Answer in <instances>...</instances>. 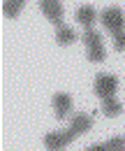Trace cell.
<instances>
[{"mask_svg": "<svg viewBox=\"0 0 125 151\" xmlns=\"http://www.w3.org/2000/svg\"><path fill=\"white\" fill-rule=\"evenodd\" d=\"M84 44L88 49V58L93 63H102L107 58V51H104V44H102V35L93 28H86L84 33Z\"/></svg>", "mask_w": 125, "mask_h": 151, "instance_id": "1", "label": "cell"}, {"mask_svg": "<svg viewBox=\"0 0 125 151\" xmlns=\"http://www.w3.org/2000/svg\"><path fill=\"white\" fill-rule=\"evenodd\" d=\"M100 21L104 23V28H107L111 35L123 33V28H125V14H123L121 7H109V9H104L100 14Z\"/></svg>", "mask_w": 125, "mask_h": 151, "instance_id": "2", "label": "cell"}, {"mask_svg": "<svg viewBox=\"0 0 125 151\" xmlns=\"http://www.w3.org/2000/svg\"><path fill=\"white\" fill-rule=\"evenodd\" d=\"M76 139V132L72 130H60V132H46L44 135V147L49 151H63L70 142Z\"/></svg>", "mask_w": 125, "mask_h": 151, "instance_id": "3", "label": "cell"}, {"mask_svg": "<svg viewBox=\"0 0 125 151\" xmlns=\"http://www.w3.org/2000/svg\"><path fill=\"white\" fill-rule=\"evenodd\" d=\"M93 88H95V95L109 98V95L116 93V88H118V77H116V75H97V77H95Z\"/></svg>", "mask_w": 125, "mask_h": 151, "instance_id": "4", "label": "cell"}, {"mask_svg": "<svg viewBox=\"0 0 125 151\" xmlns=\"http://www.w3.org/2000/svg\"><path fill=\"white\" fill-rule=\"evenodd\" d=\"M39 9L56 28L63 26V2L60 0H39Z\"/></svg>", "mask_w": 125, "mask_h": 151, "instance_id": "5", "label": "cell"}, {"mask_svg": "<svg viewBox=\"0 0 125 151\" xmlns=\"http://www.w3.org/2000/svg\"><path fill=\"white\" fill-rule=\"evenodd\" d=\"M54 112L56 119H67V114L72 112V98L67 93H56L54 95Z\"/></svg>", "mask_w": 125, "mask_h": 151, "instance_id": "6", "label": "cell"}, {"mask_svg": "<svg viewBox=\"0 0 125 151\" xmlns=\"http://www.w3.org/2000/svg\"><path fill=\"white\" fill-rule=\"evenodd\" d=\"M70 128L76 132V137L84 135V132H88L90 128H93V116H90V114H74V116H72Z\"/></svg>", "mask_w": 125, "mask_h": 151, "instance_id": "7", "label": "cell"}, {"mask_svg": "<svg viewBox=\"0 0 125 151\" xmlns=\"http://www.w3.org/2000/svg\"><path fill=\"white\" fill-rule=\"evenodd\" d=\"M95 19H97V12H95V7L86 5V7H79V9H76V21H79L81 26L90 28V26L95 23Z\"/></svg>", "mask_w": 125, "mask_h": 151, "instance_id": "8", "label": "cell"}, {"mask_svg": "<svg viewBox=\"0 0 125 151\" xmlns=\"http://www.w3.org/2000/svg\"><path fill=\"white\" fill-rule=\"evenodd\" d=\"M102 112L104 116H118V114H123V105L114 95H109V98H102Z\"/></svg>", "mask_w": 125, "mask_h": 151, "instance_id": "9", "label": "cell"}, {"mask_svg": "<svg viewBox=\"0 0 125 151\" xmlns=\"http://www.w3.org/2000/svg\"><path fill=\"white\" fill-rule=\"evenodd\" d=\"M23 5H26V0H5V2H2V12H5V17L14 19V17L21 14Z\"/></svg>", "mask_w": 125, "mask_h": 151, "instance_id": "10", "label": "cell"}, {"mask_svg": "<svg viewBox=\"0 0 125 151\" xmlns=\"http://www.w3.org/2000/svg\"><path fill=\"white\" fill-rule=\"evenodd\" d=\"M56 40H58V44H72V42L76 40V33L72 30L70 26H58V30H56Z\"/></svg>", "mask_w": 125, "mask_h": 151, "instance_id": "11", "label": "cell"}, {"mask_svg": "<svg viewBox=\"0 0 125 151\" xmlns=\"http://www.w3.org/2000/svg\"><path fill=\"white\" fill-rule=\"evenodd\" d=\"M109 151H125V137H111L107 142Z\"/></svg>", "mask_w": 125, "mask_h": 151, "instance_id": "12", "label": "cell"}, {"mask_svg": "<svg viewBox=\"0 0 125 151\" xmlns=\"http://www.w3.org/2000/svg\"><path fill=\"white\" fill-rule=\"evenodd\" d=\"M114 47H116V51H123L125 49V33H116L114 35Z\"/></svg>", "mask_w": 125, "mask_h": 151, "instance_id": "13", "label": "cell"}, {"mask_svg": "<svg viewBox=\"0 0 125 151\" xmlns=\"http://www.w3.org/2000/svg\"><path fill=\"white\" fill-rule=\"evenodd\" d=\"M86 151H109L107 144H93V147H88Z\"/></svg>", "mask_w": 125, "mask_h": 151, "instance_id": "14", "label": "cell"}]
</instances>
